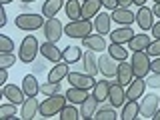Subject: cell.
<instances>
[{"mask_svg":"<svg viewBox=\"0 0 160 120\" xmlns=\"http://www.w3.org/2000/svg\"><path fill=\"white\" fill-rule=\"evenodd\" d=\"M66 102H68L66 94H60V92L58 94H50V96H46V100L40 102L38 114L42 118H52V116H56V114H60V110L66 106Z\"/></svg>","mask_w":160,"mask_h":120,"instance_id":"cell-1","label":"cell"},{"mask_svg":"<svg viewBox=\"0 0 160 120\" xmlns=\"http://www.w3.org/2000/svg\"><path fill=\"white\" fill-rule=\"evenodd\" d=\"M130 64H132V70H134V76L136 78H146L148 74L152 72V68H150L152 58L146 54V50H136V52H132Z\"/></svg>","mask_w":160,"mask_h":120,"instance_id":"cell-2","label":"cell"},{"mask_svg":"<svg viewBox=\"0 0 160 120\" xmlns=\"http://www.w3.org/2000/svg\"><path fill=\"white\" fill-rule=\"evenodd\" d=\"M94 30V22L92 20H84V18H78V20H70V22L64 26V34L68 38H84L88 34H92Z\"/></svg>","mask_w":160,"mask_h":120,"instance_id":"cell-3","label":"cell"},{"mask_svg":"<svg viewBox=\"0 0 160 120\" xmlns=\"http://www.w3.org/2000/svg\"><path fill=\"white\" fill-rule=\"evenodd\" d=\"M44 14H34V12H24V14H18L16 20H14V24H16V28L20 30H26V32H34V30L42 28L44 26Z\"/></svg>","mask_w":160,"mask_h":120,"instance_id":"cell-4","label":"cell"},{"mask_svg":"<svg viewBox=\"0 0 160 120\" xmlns=\"http://www.w3.org/2000/svg\"><path fill=\"white\" fill-rule=\"evenodd\" d=\"M38 52H40V44H38L36 36H24V40L20 42V48H18V58L28 64L36 58Z\"/></svg>","mask_w":160,"mask_h":120,"instance_id":"cell-5","label":"cell"},{"mask_svg":"<svg viewBox=\"0 0 160 120\" xmlns=\"http://www.w3.org/2000/svg\"><path fill=\"white\" fill-rule=\"evenodd\" d=\"M44 36H46V40H50V42H58L60 38H62V34H64V26H62V22L54 16V18H46V22H44Z\"/></svg>","mask_w":160,"mask_h":120,"instance_id":"cell-6","label":"cell"},{"mask_svg":"<svg viewBox=\"0 0 160 120\" xmlns=\"http://www.w3.org/2000/svg\"><path fill=\"white\" fill-rule=\"evenodd\" d=\"M68 84L70 86H78V88H94V84H96V76H90L86 72H68Z\"/></svg>","mask_w":160,"mask_h":120,"instance_id":"cell-7","label":"cell"},{"mask_svg":"<svg viewBox=\"0 0 160 120\" xmlns=\"http://www.w3.org/2000/svg\"><path fill=\"white\" fill-rule=\"evenodd\" d=\"M0 96L10 100V102H14V104H18V106L28 98L26 92L22 90V86H16V84H4L2 90H0Z\"/></svg>","mask_w":160,"mask_h":120,"instance_id":"cell-8","label":"cell"},{"mask_svg":"<svg viewBox=\"0 0 160 120\" xmlns=\"http://www.w3.org/2000/svg\"><path fill=\"white\" fill-rule=\"evenodd\" d=\"M98 68L102 72L104 78H116V70H118V60H114L110 54H102L98 58Z\"/></svg>","mask_w":160,"mask_h":120,"instance_id":"cell-9","label":"cell"},{"mask_svg":"<svg viewBox=\"0 0 160 120\" xmlns=\"http://www.w3.org/2000/svg\"><path fill=\"white\" fill-rule=\"evenodd\" d=\"M158 104H160V96H156V94H144L142 102H140V114H142V118H152L154 112L158 110Z\"/></svg>","mask_w":160,"mask_h":120,"instance_id":"cell-10","label":"cell"},{"mask_svg":"<svg viewBox=\"0 0 160 120\" xmlns=\"http://www.w3.org/2000/svg\"><path fill=\"white\" fill-rule=\"evenodd\" d=\"M136 24L140 26V30H142V32L152 30V26H154V12H152V8H148V6H138Z\"/></svg>","mask_w":160,"mask_h":120,"instance_id":"cell-11","label":"cell"},{"mask_svg":"<svg viewBox=\"0 0 160 120\" xmlns=\"http://www.w3.org/2000/svg\"><path fill=\"white\" fill-rule=\"evenodd\" d=\"M110 16H112V22L120 24V26H132V22H136V14L130 8H122V6L114 8Z\"/></svg>","mask_w":160,"mask_h":120,"instance_id":"cell-12","label":"cell"},{"mask_svg":"<svg viewBox=\"0 0 160 120\" xmlns=\"http://www.w3.org/2000/svg\"><path fill=\"white\" fill-rule=\"evenodd\" d=\"M38 110H40V102L36 100V96H28L22 104H20V114H18V118H22V120H32V118L38 114Z\"/></svg>","mask_w":160,"mask_h":120,"instance_id":"cell-13","label":"cell"},{"mask_svg":"<svg viewBox=\"0 0 160 120\" xmlns=\"http://www.w3.org/2000/svg\"><path fill=\"white\" fill-rule=\"evenodd\" d=\"M108 102L114 108H122L124 102H126V86H122L118 80L112 82V88H110V94H108Z\"/></svg>","mask_w":160,"mask_h":120,"instance_id":"cell-14","label":"cell"},{"mask_svg":"<svg viewBox=\"0 0 160 120\" xmlns=\"http://www.w3.org/2000/svg\"><path fill=\"white\" fill-rule=\"evenodd\" d=\"M134 78H136V76H134L132 64H130L128 60H120V62H118V70H116V80L122 84V86H128Z\"/></svg>","mask_w":160,"mask_h":120,"instance_id":"cell-15","label":"cell"},{"mask_svg":"<svg viewBox=\"0 0 160 120\" xmlns=\"http://www.w3.org/2000/svg\"><path fill=\"white\" fill-rule=\"evenodd\" d=\"M82 44L84 48L88 50H94V52H104L108 46H106V40H104V34H88V36L82 38Z\"/></svg>","mask_w":160,"mask_h":120,"instance_id":"cell-16","label":"cell"},{"mask_svg":"<svg viewBox=\"0 0 160 120\" xmlns=\"http://www.w3.org/2000/svg\"><path fill=\"white\" fill-rule=\"evenodd\" d=\"M144 86H148L146 78H134L126 86V100H140L144 96Z\"/></svg>","mask_w":160,"mask_h":120,"instance_id":"cell-17","label":"cell"},{"mask_svg":"<svg viewBox=\"0 0 160 120\" xmlns=\"http://www.w3.org/2000/svg\"><path fill=\"white\" fill-rule=\"evenodd\" d=\"M40 54L46 60H50V62H60L62 60V50L56 46V42H50V40L40 44Z\"/></svg>","mask_w":160,"mask_h":120,"instance_id":"cell-18","label":"cell"},{"mask_svg":"<svg viewBox=\"0 0 160 120\" xmlns=\"http://www.w3.org/2000/svg\"><path fill=\"white\" fill-rule=\"evenodd\" d=\"M68 72H70L68 62H64V60L54 62V66L50 68V72H48V82H62V80L68 76Z\"/></svg>","mask_w":160,"mask_h":120,"instance_id":"cell-19","label":"cell"},{"mask_svg":"<svg viewBox=\"0 0 160 120\" xmlns=\"http://www.w3.org/2000/svg\"><path fill=\"white\" fill-rule=\"evenodd\" d=\"M102 8V0H82V18L84 20H92L100 14Z\"/></svg>","mask_w":160,"mask_h":120,"instance_id":"cell-20","label":"cell"},{"mask_svg":"<svg viewBox=\"0 0 160 120\" xmlns=\"http://www.w3.org/2000/svg\"><path fill=\"white\" fill-rule=\"evenodd\" d=\"M110 88H112V82H110L108 78H104V80H96V84H94V88H92V96L96 98L98 102H104V100H108Z\"/></svg>","mask_w":160,"mask_h":120,"instance_id":"cell-21","label":"cell"},{"mask_svg":"<svg viewBox=\"0 0 160 120\" xmlns=\"http://www.w3.org/2000/svg\"><path fill=\"white\" fill-rule=\"evenodd\" d=\"M110 24H112V16H110L108 12H100L96 20H94V30H96L98 34H110L112 30H110Z\"/></svg>","mask_w":160,"mask_h":120,"instance_id":"cell-22","label":"cell"},{"mask_svg":"<svg viewBox=\"0 0 160 120\" xmlns=\"http://www.w3.org/2000/svg\"><path fill=\"white\" fill-rule=\"evenodd\" d=\"M132 36H134V30L130 26H120V28H116V30L110 32V40L116 42V44H128V40Z\"/></svg>","mask_w":160,"mask_h":120,"instance_id":"cell-23","label":"cell"},{"mask_svg":"<svg viewBox=\"0 0 160 120\" xmlns=\"http://www.w3.org/2000/svg\"><path fill=\"white\" fill-rule=\"evenodd\" d=\"M150 42H152V38H150L146 32H142V34H134V36L128 40V48L132 50V52H136V50H146Z\"/></svg>","mask_w":160,"mask_h":120,"instance_id":"cell-24","label":"cell"},{"mask_svg":"<svg viewBox=\"0 0 160 120\" xmlns=\"http://www.w3.org/2000/svg\"><path fill=\"white\" fill-rule=\"evenodd\" d=\"M96 104H98V100L94 98L92 94H88V98L80 104V118H84V120L94 118V114H96Z\"/></svg>","mask_w":160,"mask_h":120,"instance_id":"cell-25","label":"cell"},{"mask_svg":"<svg viewBox=\"0 0 160 120\" xmlns=\"http://www.w3.org/2000/svg\"><path fill=\"white\" fill-rule=\"evenodd\" d=\"M64 94H66L70 104H82L84 100L88 98V90L86 88H78V86H70Z\"/></svg>","mask_w":160,"mask_h":120,"instance_id":"cell-26","label":"cell"},{"mask_svg":"<svg viewBox=\"0 0 160 120\" xmlns=\"http://www.w3.org/2000/svg\"><path fill=\"white\" fill-rule=\"evenodd\" d=\"M84 72L90 74V76H96V72H100L98 68V60H96V54H94V50H88V52H84Z\"/></svg>","mask_w":160,"mask_h":120,"instance_id":"cell-27","label":"cell"},{"mask_svg":"<svg viewBox=\"0 0 160 120\" xmlns=\"http://www.w3.org/2000/svg\"><path fill=\"white\" fill-rule=\"evenodd\" d=\"M62 8H64V0H44L42 14H44V18H54Z\"/></svg>","mask_w":160,"mask_h":120,"instance_id":"cell-28","label":"cell"},{"mask_svg":"<svg viewBox=\"0 0 160 120\" xmlns=\"http://www.w3.org/2000/svg\"><path fill=\"white\" fill-rule=\"evenodd\" d=\"M22 90L26 92V96H38V92H40V84H38V80L36 76H32V74H26V76L22 78Z\"/></svg>","mask_w":160,"mask_h":120,"instance_id":"cell-29","label":"cell"},{"mask_svg":"<svg viewBox=\"0 0 160 120\" xmlns=\"http://www.w3.org/2000/svg\"><path fill=\"white\" fill-rule=\"evenodd\" d=\"M138 114H140L138 100H128V102H124V106H122V114H120V118H122V120H134V118H138Z\"/></svg>","mask_w":160,"mask_h":120,"instance_id":"cell-30","label":"cell"},{"mask_svg":"<svg viewBox=\"0 0 160 120\" xmlns=\"http://www.w3.org/2000/svg\"><path fill=\"white\" fill-rule=\"evenodd\" d=\"M64 12H66L68 20L82 18V2H80V0H66V4H64Z\"/></svg>","mask_w":160,"mask_h":120,"instance_id":"cell-31","label":"cell"},{"mask_svg":"<svg viewBox=\"0 0 160 120\" xmlns=\"http://www.w3.org/2000/svg\"><path fill=\"white\" fill-rule=\"evenodd\" d=\"M82 56H84V52L80 50V46H74V44H70V46H66V48L62 50V60H64V62H68V64L78 62Z\"/></svg>","mask_w":160,"mask_h":120,"instance_id":"cell-32","label":"cell"},{"mask_svg":"<svg viewBox=\"0 0 160 120\" xmlns=\"http://www.w3.org/2000/svg\"><path fill=\"white\" fill-rule=\"evenodd\" d=\"M106 52L112 56L114 60H128V50L124 48V44H116V42H110V46L106 48Z\"/></svg>","mask_w":160,"mask_h":120,"instance_id":"cell-33","label":"cell"},{"mask_svg":"<svg viewBox=\"0 0 160 120\" xmlns=\"http://www.w3.org/2000/svg\"><path fill=\"white\" fill-rule=\"evenodd\" d=\"M58 118L60 120H78L80 118V110L76 108V104H66L62 110H60V114H58Z\"/></svg>","mask_w":160,"mask_h":120,"instance_id":"cell-34","label":"cell"},{"mask_svg":"<svg viewBox=\"0 0 160 120\" xmlns=\"http://www.w3.org/2000/svg\"><path fill=\"white\" fill-rule=\"evenodd\" d=\"M16 114H20V112H18V104L10 102V100H8L6 104H2V106H0V118H4V120L16 118Z\"/></svg>","mask_w":160,"mask_h":120,"instance_id":"cell-35","label":"cell"},{"mask_svg":"<svg viewBox=\"0 0 160 120\" xmlns=\"http://www.w3.org/2000/svg\"><path fill=\"white\" fill-rule=\"evenodd\" d=\"M94 118H96V120H116V118H120V116H118L116 112H114V106H112V108H102V110H96Z\"/></svg>","mask_w":160,"mask_h":120,"instance_id":"cell-36","label":"cell"},{"mask_svg":"<svg viewBox=\"0 0 160 120\" xmlns=\"http://www.w3.org/2000/svg\"><path fill=\"white\" fill-rule=\"evenodd\" d=\"M40 92H42L44 96L58 94V92H60V82H46V84H40Z\"/></svg>","mask_w":160,"mask_h":120,"instance_id":"cell-37","label":"cell"},{"mask_svg":"<svg viewBox=\"0 0 160 120\" xmlns=\"http://www.w3.org/2000/svg\"><path fill=\"white\" fill-rule=\"evenodd\" d=\"M16 64V56L12 52H0V68H10Z\"/></svg>","mask_w":160,"mask_h":120,"instance_id":"cell-38","label":"cell"},{"mask_svg":"<svg viewBox=\"0 0 160 120\" xmlns=\"http://www.w3.org/2000/svg\"><path fill=\"white\" fill-rule=\"evenodd\" d=\"M14 50V42L12 38L6 34H0V52H12Z\"/></svg>","mask_w":160,"mask_h":120,"instance_id":"cell-39","label":"cell"},{"mask_svg":"<svg viewBox=\"0 0 160 120\" xmlns=\"http://www.w3.org/2000/svg\"><path fill=\"white\" fill-rule=\"evenodd\" d=\"M146 54H148L150 58H156V56H160V38H154L152 42L148 44Z\"/></svg>","mask_w":160,"mask_h":120,"instance_id":"cell-40","label":"cell"},{"mask_svg":"<svg viewBox=\"0 0 160 120\" xmlns=\"http://www.w3.org/2000/svg\"><path fill=\"white\" fill-rule=\"evenodd\" d=\"M102 6L106 10H114L118 8V0H102Z\"/></svg>","mask_w":160,"mask_h":120,"instance_id":"cell-41","label":"cell"},{"mask_svg":"<svg viewBox=\"0 0 160 120\" xmlns=\"http://www.w3.org/2000/svg\"><path fill=\"white\" fill-rule=\"evenodd\" d=\"M150 68H152V72H156V74H160V56H156V58H152V64H150Z\"/></svg>","mask_w":160,"mask_h":120,"instance_id":"cell-42","label":"cell"},{"mask_svg":"<svg viewBox=\"0 0 160 120\" xmlns=\"http://www.w3.org/2000/svg\"><path fill=\"white\" fill-rule=\"evenodd\" d=\"M152 74H154V78H152V80H148L146 84H148V86L158 88V86H160V74H156V72H152Z\"/></svg>","mask_w":160,"mask_h":120,"instance_id":"cell-43","label":"cell"},{"mask_svg":"<svg viewBox=\"0 0 160 120\" xmlns=\"http://www.w3.org/2000/svg\"><path fill=\"white\" fill-rule=\"evenodd\" d=\"M8 82V68H0V84H6Z\"/></svg>","mask_w":160,"mask_h":120,"instance_id":"cell-44","label":"cell"},{"mask_svg":"<svg viewBox=\"0 0 160 120\" xmlns=\"http://www.w3.org/2000/svg\"><path fill=\"white\" fill-rule=\"evenodd\" d=\"M6 8H4V4H2V8H0V26H6Z\"/></svg>","mask_w":160,"mask_h":120,"instance_id":"cell-45","label":"cell"},{"mask_svg":"<svg viewBox=\"0 0 160 120\" xmlns=\"http://www.w3.org/2000/svg\"><path fill=\"white\" fill-rule=\"evenodd\" d=\"M150 32H152L154 38H160V20H158V22H154V26H152V30H150Z\"/></svg>","mask_w":160,"mask_h":120,"instance_id":"cell-46","label":"cell"},{"mask_svg":"<svg viewBox=\"0 0 160 120\" xmlns=\"http://www.w3.org/2000/svg\"><path fill=\"white\" fill-rule=\"evenodd\" d=\"M130 4H134L132 0H118V6H122V8H130Z\"/></svg>","mask_w":160,"mask_h":120,"instance_id":"cell-47","label":"cell"},{"mask_svg":"<svg viewBox=\"0 0 160 120\" xmlns=\"http://www.w3.org/2000/svg\"><path fill=\"white\" fill-rule=\"evenodd\" d=\"M152 12H154V16H156L160 20V4H154V8H152Z\"/></svg>","mask_w":160,"mask_h":120,"instance_id":"cell-48","label":"cell"},{"mask_svg":"<svg viewBox=\"0 0 160 120\" xmlns=\"http://www.w3.org/2000/svg\"><path fill=\"white\" fill-rule=\"evenodd\" d=\"M132 2H134V4H136V6H144V4H146V2H148V0H132Z\"/></svg>","mask_w":160,"mask_h":120,"instance_id":"cell-49","label":"cell"},{"mask_svg":"<svg viewBox=\"0 0 160 120\" xmlns=\"http://www.w3.org/2000/svg\"><path fill=\"white\" fill-rule=\"evenodd\" d=\"M152 120H160V108L154 112V116H152Z\"/></svg>","mask_w":160,"mask_h":120,"instance_id":"cell-50","label":"cell"},{"mask_svg":"<svg viewBox=\"0 0 160 120\" xmlns=\"http://www.w3.org/2000/svg\"><path fill=\"white\" fill-rule=\"evenodd\" d=\"M22 4H32V2H36V0H20Z\"/></svg>","mask_w":160,"mask_h":120,"instance_id":"cell-51","label":"cell"},{"mask_svg":"<svg viewBox=\"0 0 160 120\" xmlns=\"http://www.w3.org/2000/svg\"><path fill=\"white\" fill-rule=\"evenodd\" d=\"M10 2H14V0H0V4H10Z\"/></svg>","mask_w":160,"mask_h":120,"instance_id":"cell-52","label":"cell"},{"mask_svg":"<svg viewBox=\"0 0 160 120\" xmlns=\"http://www.w3.org/2000/svg\"><path fill=\"white\" fill-rule=\"evenodd\" d=\"M154 4H160V0H154Z\"/></svg>","mask_w":160,"mask_h":120,"instance_id":"cell-53","label":"cell"}]
</instances>
